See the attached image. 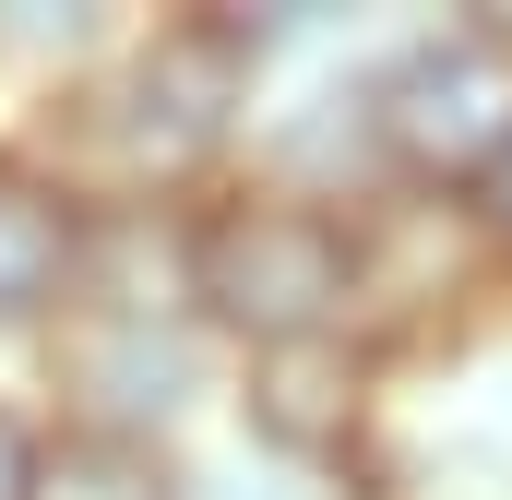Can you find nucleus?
<instances>
[{
    "label": "nucleus",
    "instance_id": "obj_1",
    "mask_svg": "<svg viewBox=\"0 0 512 500\" xmlns=\"http://www.w3.org/2000/svg\"><path fill=\"white\" fill-rule=\"evenodd\" d=\"M262 96V48L239 0H167L131 12L108 60L60 96H36V120H12L84 203H203L215 179H239Z\"/></svg>",
    "mask_w": 512,
    "mask_h": 500
},
{
    "label": "nucleus",
    "instance_id": "obj_2",
    "mask_svg": "<svg viewBox=\"0 0 512 500\" xmlns=\"http://www.w3.org/2000/svg\"><path fill=\"white\" fill-rule=\"evenodd\" d=\"M191 322L262 358L310 334H358V203L286 191V179H215L191 203Z\"/></svg>",
    "mask_w": 512,
    "mask_h": 500
},
{
    "label": "nucleus",
    "instance_id": "obj_3",
    "mask_svg": "<svg viewBox=\"0 0 512 500\" xmlns=\"http://www.w3.org/2000/svg\"><path fill=\"white\" fill-rule=\"evenodd\" d=\"M512 143V12L453 0V12H393L370 48V155L382 191L465 203Z\"/></svg>",
    "mask_w": 512,
    "mask_h": 500
},
{
    "label": "nucleus",
    "instance_id": "obj_4",
    "mask_svg": "<svg viewBox=\"0 0 512 500\" xmlns=\"http://www.w3.org/2000/svg\"><path fill=\"white\" fill-rule=\"evenodd\" d=\"M24 370H36L24 393H36L48 429H108V441L191 453L227 417V346L203 322H96V310H72Z\"/></svg>",
    "mask_w": 512,
    "mask_h": 500
},
{
    "label": "nucleus",
    "instance_id": "obj_5",
    "mask_svg": "<svg viewBox=\"0 0 512 500\" xmlns=\"http://www.w3.org/2000/svg\"><path fill=\"white\" fill-rule=\"evenodd\" d=\"M489 322H512V286H501V262L477 250L465 203L370 191L358 203V334L382 346L393 370H429V358L477 346Z\"/></svg>",
    "mask_w": 512,
    "mask_h": 500
},
{
    "label": "nucleus",
    "instance_id": "obj_6",
    "mask_svg": "<svg viewBox=\"0 0 512 500\" xmlns=\"http://www.w3.org/2000/svg\"><path fill=\"white\" fill-rule=\"evenodd\" d=\"M251 453H286L310 477H358L382 489L393 453V358L370 334H310V346H262V358H227V417Z\"/></svg>",
    "mask_w": 512,
    "mask_h": 500
},
{
    "label": "nucleus",
    "instance_id": "obj_7",
    "mask_svg": "<svg viewBox=\"0 0 512 500\" xmlns=\"http://www.w3.org/2000/svg\"><path fill=\"white\" fill-rule=\"evenodd\" d=\"M84 227H96V203H84L24 131H0V346H12V358H36V346L72 322Z\"/></svg>",
    "mask_w": 512,
    "mask_h": 500
},
{
    "label": "nucleus",
    "instance_id": "obj_8",
    "mask_svg": "<svg viewBox=\"0 0 512 500\" xmlns=\"http://www.w3.org/2000/svg\"><path fill=\"white\" fill-rule=\"evenodd\" d=\"M72 310H96V322H191V203H96Z\"/></svg>",
    "mask_w": 512,
    "mask_h": 500
},
{
    "label": "nucleus",
    "instance_id": "obj_9",
    "mask_svg": "<svg viewBox=\"0 0 512 500\" xmlns=\"http://www.w3.org/2000/svg\"><path fill=\"white\" fill-rule=\"evenodd\" d=\"M120 24H131L120 0H0V84L12 96H60V84H84L108 60Z\"/></svg>",
    "mask_w": 512,
    "mask_h": 500
},
{
    "label": "nucleus",
    "instance_id": "obj_10",
    "mask_svg": "<svg viewBox=\"0 0 512 500\" xmlns=\"http://www.w3.org/2000/svg\"><path fill=\"white\" fill-rule=\"evenodd\" d=\"M36 500H179V453H155V441H108V429H48V453H36Z\"/></svg>",
    "mask_w": 512,
    "mask_h": 500
},
{
    "label": "nucleus",
    "instance_id": "obj_11",
    "mask_svg": "<svg viewBox=\"0 0 512 500\" xmlns=\"http://www.w3.org/2000/svg\"><path fill=\"white\" fill-rule=\"evenodd\" d=\"M179 500H382V489L310 477V465H286V453H251L239 429H203V441L179 453Z\"/></svg>",
    "mask_w": 512,
    "mask_h": 500
},
{
    "label": "nucleus",
    "instance_id": "obj_12",
    "mask_svg": "<svg viewBox=\"0 0 512 500\" xmlns=\"http://www.w3.org/2000/svg\"><path fill=\"white\" fill-rule=\"evenodd\" d=\"M465 227H477V250L501 262V286H512V143L489 155V179L465 191Z\"/></svg>",
    "mask_w": 512,
    "mask_h": 500
},
{
    "label": "nucleus",
    "instance_id": "obj_13",
    "mask_svg": "<svg viewBox=\"0 0 512 500\" xmlns=\"http://www.w3.org/2000/svg\"><path fill=\"white\" fill-rule=\"evenodd\" d=\"M36 453H48V417L24 393H0V500H36Z\"/></svg>",
    "mask_w": 512,
    "mask_h": 500
}]
</instances>
